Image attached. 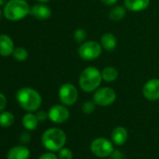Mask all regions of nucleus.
Returning a JSON list of instances; mask_svg holds the SVG:
<instances>
[{"mask_svg": "<svg viewBox=\"0 0 159 159\" xmlns=\"http://www.w3.org/2000/svg\"><path fill=\"white\" fill-rule=\"evenodd\" d=\"M1 15H2V12H1V11H0V18H1Z\"/></svg>", "mask_w": 159, "mask_h": 159, "instance_id": "obj_33", "label": "nucleus"}, {"mask_svg": "<svg viewBox=\"0 0 159 159\" xmlns=\"http://www.w3.org/2000/svg\"><path fill=\"white\" fill-rule=\"evenodd\" d=\"M36 115H37V118H38V120H39V122H43V121H45L47 118H49V117H48V112H46V111H38Z\"/></svg>", "mask_w": 159, "mask_h": 159, "instance_id": "obj_27", "label": "nucleus"}, {"mask_svg": "<svg viewBox=\"0 0 159 159\" xmlns=\"http://www.w3.org/2000/svg\"><path fill=\"white\" fill-rule=\"evenodd\" d=\"M16 100L24 110L29 112L38 111L42 103V98L39 92L30 87H24L18 90Z\"/></svg>", "mask_w": 159, "mask_h": 159, "instance_id": "obj_1", "label": "nucleus"}, {"mask_svg": "<svg viewBox=\"0 0 159 159\" xmlns=\"http://www.w3.org/2000/svg\"><path fill=\"white\" fill-rule=\"evenodd\" d=\"M102 80V75L98 68L95 66H88L80 76V87L86 93L93 92L98 88Z\"/></svg>", "mask_w": 159, "mask_h": 159, "instance_id": "obj_3", "label": "nucleus"}, {"mask_svg": "<svg viewBox=\"0 0 159 159\" xmlns=\"http://www.w3.org/2000/svg\"><path fill=\"white\" fill-rule=\"evenodd\" d=\"M58 158L59 159H72L73 153L72 152L67 148H62L58 151Z\"/></svg>", "mask_w": 159, "mask_h": 159, "instance_id": "obj_23", "label": "nucleus"}, {"mask_svg": "<svg viewBox=\"0 0 159 159\" xmlns=\"http://www.w3.org/2000/svg\"><path fill=\"white\" fill-rule=\"evenodd\" d=\"M94 102L97 105L106 107L111 105L116 99V94L113 89L110 87H103L98 89L93 97Z\"/></svg>", "mask_w": 159, "mask_h": 159, "instance_id": "obj_7", "label": "nucleus"}, {"mask_svg": "<svg viewBox=\"0 0 159 159\" xmlns=\"http://www.w3.org/2000/svg\"><path fill=\"white\" fill-rule=\"evenodd\" d=\"M78 52L82 59L91 61L100 56L102 52V48L100 44H98V42L97 41H87L80 46Z\"/></svg>", "mask_w": 159, "mask_h": 159, "instance_id": "obj_5", "label": "nucleus"}, {"mask_svg": "<svg viewBox=\"0 0 159 159\" xmlns=\"http://www.w3.org/2000/svg\"><path fill=\"white\" fill-rule=\"evenodd\" d=\"M91 152L98 157H107L111 154L113 152V145L112 143L105 139V138H98L95 139L91 143Z\"/></svg>", "mask_w": 159, "mask_h": 159, "instance_id": "obj_6", "label": "nucleus"}, {"mask_svg": "<svg viewBox=\"0 0 159 159\" xmlns=\"http://www.w3.org/2000/svg\"><path fill=\"white\" fill-rule=\"evenodd\" d=\"M82 109H83V111L85 114H90V113L94 112V111L96 109V103L91 102V101H86V102L84 103Z\"/></svg>", "mask_w": 159, "mask_h": 159, "instance_id": "obj_24", "label": "nucleus"}, {"mask_svg": "<svg viewBox=\"0 0 159 159\" xmlns=\"http://www.w3.org/2000/svg\"><path fill=\"white\" fill-rule=\"evenodd\" d=\"M30 14L39 20H46L49 19L52 15L51 9L43 4H37L30 9Z\"/></svg>", "mask_w": 159, "mask_h": 159, "instance_id": "obj_13", "label": "nucleus"}, {"mask_svg": "<svg viewBox=\"0 0 159 159\" xmlns=\"http://www.w3.org/2000/svg\"><path fill=\"white\" fill-rule=\"evenodd\" d=\"M39 120L37 118L36 114H33L31 112L26 113L24 117H23V125L24 127L28 130V131H32L35 130L38 127V124H39Z\"/></svg>", "mask_w": 159, "mask_h": 159, "instance_id": "obj_17", "label": "nucleus"}, {"mask_svg": "<svg viewBox=\"0 0 159 159\" xmlns=\"http://www.w3.org/2000/svg\"><path fill=\"white\" fill-rule=\"evenodd\" d=\"M8 2V0H0V6L6 5V3Z\"/></svg>", "mask_w": 159, "mask_h": 159, "instance_id": "obj_31", "label": "nucleus"}, {"mask_svg": "<svg viewBox=\"0 0 159 159\" xmlns=\"http://www.w3.org/2000/svg\"><path fill=\"white\" fill-rule=\"evenodd\" d=\"M150 0H125V6L131 11H141L148 8Z\"/></svg>", "mask_w": 159, "mask_h": 159, "instance_id": "obj_15", "label": "nucleus"}, {"mask_svg": "<svg viewBox=\"0 0 159 159\" xmlns=\"http://www.w3.org/2000/svg\"><path fill=\"white\" fill-rule=\"evenodd\" d=\"M19 139H20V141H21L22 143H24V144H27V143H29V142L31 141V135H30V133H29V132L25 131V132H23V133L20 135Z\"/></svg>", "mask_w": 159, "mask_h": 159, "instance_id": "obj_25", "label": "nucleus"}, {"mask_svg": "<svg viewBox=\"0 0 159 159\" xmlns=\"http://www.w3.org/2000/svg\"><path fill=\"white\" fill-rule=\"evenodd\" d=\"M30 13V7L25 0H9L5 5L4 15L10 21H20Z\"/></svg>", "mask_w": 159, "mask_h": 159, "instance_id": "obj_4", "label": "nucleus"}, {"mask_svg": "<svg viewBox=\"0 0 159 159\" xmlns=\"http://www.w3.org/2000/svg\"><path fill=\"white\" fill-rule=\"evenodd\" d=\"M87 38V33L84 29L83 28H80V29H77L75 32H74V39L77 42L79 43H82L84 42Z\"/></svg>", "mask_w": 159, "mask_h": 159, "instance_id": "obj_22", "label": "nucleus"}, {"mask_svg": "<svg viewBox=\"0 0 159 159\" xmlns=\"http://www.w3.org/2000/svg\"><path fill=\"white\" fill-rule=\"evenodd\" d=\"M30 151L25 145H17L10 149L7 159H29Z\"/></svg>", "mask_w": 159, "mask_h": 159, "instance_id": "obj_11", "label": "nucleus"}, {"mask_svg": "<svg viewBox=\"0 0 159 159\" xmlns=\"http://www.w3.org/2000/svg\"><path fill=\"white\" fill-rule=\"evenodd\" d=\"M39 159H59L58 155L54 154L53 152H45L43 154H41Z\"/></svg>", "mask_w": 159, "mask_h": 159, "instance_id": "obj_26", "label": "nucleus"}, {"mask_svg": "<svg viewBox=\"0 0 159 159\" xmlns=\"http://www.w3.org/2000/svg\"><path fill=\"white\" fill-rule=\"evenodd\" d=\"M13 57L19 61V62H24L28 58V52L22 47H18V48H14L13 52H12Z\"/></svg>", "mask_w": 159, "mask_h": 159, "instance_id": "obj_21", "label": "nucleus"}, {"mask_svg": "<svg viewBox=\"0 0 159 159\" xmlns=\"http://www.w3.org/2000/svg\"><path fill=\"white\" fill-rule=\"evenodd\" d=\"M101 46L109 52L113 51L117 46V39L115 36L111 33L104 34L101 37Z\"/></svg>", "mask_w": 159, "mask_h": 159, "instance_id": "obj_16", "label": "nucleus"}, {"mask_svg": "<svg viewBox=\"0 0 159 159\" xmlns=\"http://www.w3.org/2000/svg\"><path fill=\"white\" fill-rule=\"evenodd\" d=\"M111 140L116 145H123L126 142L128 138L127 130L123 126H117L115 127L111 135Z\"/></svg>", "mask_w": 159, "mask_h": 159, "instance_id": "obj_14", "label": "nucleus"}, {"mask_svg": "<svg viewBox=\"0 0 159 159\" xmlns=\"http://www.w3.org/2000/svg\"><path fill=\"white\" fill-rule=\"evenodd\" d=\"M14 123V115L10 111H2L0 113V126L9 127Z\"/></svg>", "mask_w": 159, "mask_h": 159, "instance_id": "obj_20", "label": "nucleus"}, {"mask_svg": "<svg viewBox=\"0 0 159 159\" xmlns=\"http://www.w3.org/2000/svg\"><path fill=\"white\" fill-rule=\"evenodd\" d=\"M125 13H126V11L124 7L117 6L111 10L109 16H110V19L112 21H120L125 16Z\"/></svg>", "mask_w": 159, "mask_h": 159, "instance_id": "obj_19", "label": "nucleus"}, {"mask_svg": "<svg viewBox=\"0 0 159 159\" xmlns=\"http://www.w3.org/2000/svg\"><path fill=\"white\" fill-rule=\"evenodd\" d=\"M49 119L55 124H63L69 118L68 110L62 105H54L48 111Z\"/></svg>", "mask_w": 159, "mask_h": 159, "instance_id": "obj_9", "label": "nucleus"}, {"mask_svg": "<svg viewBox=\"0 0 159 159\" xmlns=\"http://www.w3.org/2000/svg\"><path fill=\"white\" fill-rule=\"evenodd\" d=\"M110 156H111V159H124V154L119 150H113V152H111Z\"/></svg>", "mask_w": 159, "mask_h": 159, "instance_id": "obj_28", "label": "nucleus"}, {"mask_svg": "<svg viewBox=\"0 0 159 159\" xmlns=\"http://www.w3.org/2000/svg\"><path fill=\"white\" fill-rule=\"evenodd\" d=\"M101 75H102V79L104 81L108 82V83H111V82H113L117 79L118 77V71L116 70L115 67H112V66H107L103 69V71L101 72Z\"/></svg>", "mask_w": 159, "mask_h": 159, "instance_id": "obj_18", "label": "nucleus"}, {"mask_svg": "<svg viewBox=\"0 0 159 159\" xmlns=\"http://www.w3.org/2000/svg\"><path fill=\"white\" fill-rule=\"evenodd\" d=\"M38 1H39V2H41V3H45V2L50 1V0H38Z\"/></svg>", "mask_w": 159, "mask_h": 159, "instance_id": "obj_32", "label": "nucleus"}, {"mask_svg": "<svg viewBox=\"0 0 159 159\" xmlns=\"http://www.w3.org/2000/svg\"><path fill=\"white\" fill-rule=\"evenodd\" d=\"M14 50V43L8 35H0V55L10 56Z\"/></svg>", "mask_w": 159, "mask_h": 159, "instance_id": "obj_12", "label": "nucleus"}, {"mask_svg": "<svg viewBox=\"0 0 159 159\" xmlns=\"http://www.w3.org/2000/svg\"><path fill=\"white\" fill-rule=\"evenodd\" d=\"M7 106V98L5 95L0 93V112H1Z\"/></svg>", "mask_w": 159, "mask_h": 159, "instance_id": "obj_29", "label": "nucleus"}, {"mask_svg": "<svg viewBox=\"0 0 159 159\" xmlns=\"http://www.w3.org/2000/svg\"><path fill=\"white\" fill-rule=\"evenodd\" d=\"M118 0H101V2L105 5H108V6H112L114 4L117 3Z\"/></svg>", "mask_w": 159, "mask_h": 159, "instance_id": "obj_30", "label": "nucleus"}, {"mask_svg": "<svg viewBox=\"0 0 159 159\" xmlns=\"http://www.w3.org/2000/svg\"><path fill=\"white\" fill-rule=\"evenodd\" d=\"M41 141L43 146L52 152H56L64 148L66 136L65 132L57 127H52L47 129L41 137Z\"/></svg>", "mask_w": 159, "mask_h": 159, "instance_id": "obj_2", "label": "nucleus"}, {"mask_svg": "<svg viewBox=\"0 0 159 159\" xmlns=\"http://www.w3.org/2000/svg\"><path fill=\"white\" fill-rule=\"evenodd\" d=\"M60 101L66 106H72L78 99V91L71 84H63L58 92Z\"/></svg>", "mask_w": 159, "mask_h": 159, "instance_id": "obj_8", "label": "nucleus"}, {"mask_svg": "<svg viewBox=\"0 0 159 159\" xmlns=\"http://www.w3.org/2000/svg\"><path fill=\"white\" fill-rule=\"evenodd\" d=\"M142 94L146 99L155 101L159 99V79H152L148 81L142 89Z\"/></svg>", "mask_w": 159, "mask_h": 159, "instance_id": "obj_10", "label": "nucleus"}]
</instances>
